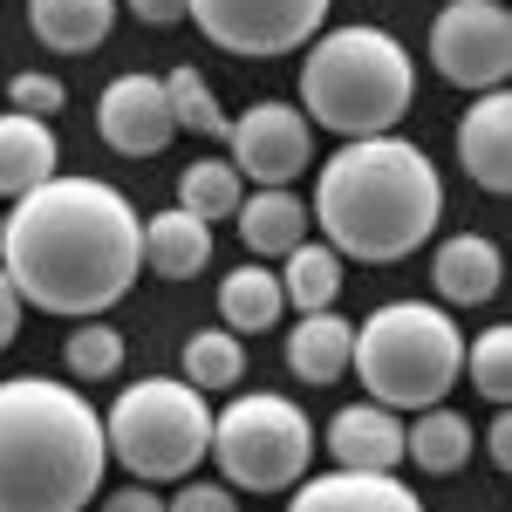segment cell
I'll return each instance as SVG.
<instances>
[{
    "mask_svg": "<svg viewBox=\"0 0 512 512\" xmlns=\"http://www.w3.org/2000/svg\"><path fill=\"white\" fill-rule=\"evenodd\" d=\"M69 103V89L62 76H48V69H21V76L7 82V110H28V117H55Z\"/></svg>",
    "mask_w": 512,
    "mask_h": 512,
    "instance_id": "obj_29",
    "label": "cell"
},
{
    "mask_svg": "<svg viewBox=\"0 0 512 512\" xmlns=\"http://www.w3.org/2000/svg\"><path fill=\"white\" fill-rule=\"evenodd\" d=\"M103 512H164V499L151 492V485H123V492L103 499Z\"/></svg>",
    "mask_w": 512,
    "mask_h": 512,
    "instance_id": "obj_33",
    "label": "cell"
},
{
    "mask_svg": "<svg viewBox=\"0 0 512 512\" xmlns=\"http://www.w3.org/2000/svg\"><path fill=\"white\" fill-rule=\"evenodd\" d=\"M103 472V410H89L76 383H0V512H82L89 492H103Z\"/></svg>",
    "mask_w": 512,
    "mask_h": 512,
    "instance_id": "obj_3",
    "label": "cell"
},
{
    "mask_svg": "<svg viewBox=\"0 0 512 512\" xmlns=\"http://www.w3.org/2000/svg\"><path fill=\"white\" fill-rule=\"evenodd\" d=\"M315 219L342 260L390 267L410 260L444 219V178L410 137H342V151L315 171Z\"/></svg>",
    "mask_w": 512,
    "mask_h": 512,
    "instance_id": "obj_2",
    "label": "cell"
},
{
    "mask_svg": "<svg viewBox=\"0 0 512 512\" xmlns=\"http://www.w3.org/2000/svg\"><path fill=\"white\" fill-rule=\"evenodd\" d=\"M431 280L451 308H485L499 294V280H506V260H499V246L485 233H451L431 253Z\"/></svg>",
    "mask_w": 512,
    "mask_h": 512,
    "instance_id": "obj_15",
    "label": "cell"
},
{
    "mask_svg": "<svg viewBox=\"0 0 512 512\" xmlns=\"http://www.w3.org/2000/svg\"><path fill=\"white\" fill-rule=\"evenodd\" d=\"M233 226H239L253 260H287L308 239V205L287 192V185H253V198H239Z\"/></svg>",
    "mask_w": 512,
    "mask_h": 512,
    "instance_id": "obj_17",
    "label": "cell"
},
{
    "mask_svg": "<svg viewBox=\"0 0 512 512\" xmlns=\"http://www.w3.org/2000/svg\"><path fill=\"white\" fill-rule=\"evenodd\" d=\"M287 315V294H280V274L267 260H246L239 274L219 280V321L233 335H260V328H280Z\"/></svg>",
    "mask_w": 512,
    "mask_h": 512,
    "instance_id": "obj_22",
    "label": "cell"
},
{
    "mask_svg": "<svg viewBox=\"0 0 512 512\" xmlns=\"http://www.w3.org/2000/svg\"><path fill=\"white\" fill-rule=\"evenodd\" d=\"M0 233H7V212H0Z\"/></svg>",
    "mask_w": 512,
    "mask_h": 512,
    "instance_id": "obj_35",
    "label": "cell"
},
{
    "mask_svg": "<svg viewBox=\"0 0 512 512\" xmlns=\"http://www.w3.org/2000/svg\"><path fill=\"white\" fill-rule=\"evenodd\" d=\"M28 28L55 55H89L117 28V0H28Z\"/></svg>",
    "mask_w": 512,
    "mask_h": 512,
    "instance_id": "obj_20",
    "label": "cell"
},
{
    "mask_svg": "<svg viewBox=\"0 0 512 512\" xmlns=\"http://www.w3.org/2000/svg\"><path fill=\"white\" fill-rule=\"evenodd\" d=\"M178 376H185L192 390H205V396L233 390L239 376H246V335H233V328H198L192 342H185Z\"/></svg>",
    "mask_w": 512,
    "mask_h": 512,
    "instance_id": "obj_24",
    "label": "cell"
},
{
    "mask_svg": "<svg viewBox=\"0 0 512 512\" xmlns=\"http://www.w3.org/2000/svg\"><path fill=\"white\" fill-rule=\"evenodd\" d=\"M478 437H485V458H492L499 472H512V417H506V410H499V417H492Z\"/></svg>",
    "mask_w": 512,
    "mask_h": 512,
    "instance_id": "obj_32",
    "label": "cell"
},
{
    "mask_svg": "<svg viewBox=\"0 0 512 512\" xmlns=\"http://www.w3.org/2000/svg\"><path fill=\"white\" fill-rule=\"evenodd\" d=\"M226 158H233L239 178L253 185H294L308 164H315V123L301 117L294 103H253L239 110L233 130H226Z\"/></svg>",
    "mask_w": 512,
    "mask_h": 512,
    "instance_id": "obj_10",
    "label": "cell"
},
{
    "mask_svg": "<svg viewBox=\"0 0 512 512\" xmlns=\"http://www.w3.org/2000/svg\"><path fill=\"white\" fill-rule=\"evenodd\" d=\"M55 164H62L55 123L28 110H0V198L35 192L41 178H55Z\"/></svg>",
    "mask_w": 512,
    "mask_h": 512,
    "instance_id": "obj_18",
    "label": "cell"
},
{
    "mask_svg": "<svg viewBox=\"0 0 512 512\" xmlns=\"http://www.w3.org/2000/svg\"><path fill=\"white\" fill-rule=\"evenodd\" d=\"M349 369L362 376L369 403L431 410L465 376V335L437 301H383L369 321H355Z\"/></svg>",
    "mask_w": 512,
    "mask_h": 512,
    "instance_id": "obj_5",
    "label": "cell"
},
{
    "mask_svg": "<svg viewBox=\"0 0 512 512\" xmlns=\"http://www.w3.org/2000/svg\"><path fill=\"white\" fill-rule=\"evenodd\" d=\"M465 369H472V390L485 403H512V328H485L478 342H465Z\"/></svg>",
    "mask_w": 512,
    "mask_h": 512,
    "instance_id": "obj_28",
    "label": "cell"
},
{
    "mask_svg": "<svg viewBox=\"0 0 512 512\" xmlns=\"http://www.w3.org/2000/svg\"><path fill=\"white\" fill-rule=\"evenodd\" d=\"M458 164L478 192L506 198L512 192V96L506 89H485L472 96V110L458 117Z\"/></svg>",
    "mask_w": 512,
    "mask_h": 512,
    "instance_id": "obj_13",
    "label": "cell"
},
{
    "mask_svg": "<svg viewBox=\"0 0 512 512\" xmlns=\"http://www.w3.org/2000/svg\"><path fill=\"white\" fill-rule=\"evenodd\" d=\"M123 335L117 328H103V321L89 315L82 321V328H69V342H62V362H69V376H76V383H110V376H117L123 369Z\"/></svg>",
    "mask_w": 512,
    "mask_h": 512,
    "instance_id": "obj_27",
    "label": "cell"
},
{
    "mask_svg": "<svg viewBox=\"0 0 512 512\" xmlns=\"http://www.w3.org/2000/svg\"><path fill=\"white\" fill-rule=\"evenodd\" d=\"M164 512H239L233 485H212V478H192L178 499H164Z\"/></svg>",
    "mask_w": 512,
    "mask_h": 512,
    "instance_id": "obj_30",
    "label": "cell"
},
{
    "mask_svg": "<svg viewBox=\"0 0 512 512\" xmlns=\"http://www.w3.org/2000/svg\"><path fill=\"white\" fill-rule=\"evenodd\" d=\"M185 21L226 55L267 62V55H294L321 35L328 0H185Z\"/></svg>",
    "mask_w": 512,
    "mask_h": 512,
    "instance_id": "obj_8",
    "label": "cell"
},
{
    "mask_svg": "<svg viewBox=\"0 0 512 512\" xmlns=\"http://www.w3.org/2000/svg\"><path fill=\"white\" fill-rule=\"evenodd\" d=\"M431 69L465 96L506 89L512 76V14L506 0H451L431 21Z\"/></svg>",
    "mask_w": 512,
    "mask_h": 512,
    "instance_id": "obj_9",
    "label": "cell"
},
{
    "mask_svg": "<svg viewBox=\"0 0 512 512\" xmlns=\"http://www.w3.org/2000/svg\"><path fill=\"white\" fill-rule=\"evenodd\" d=\"M96 137H103L117 158H158L164 144L178 137V123H171V96H164V76L130 69V76L110 82V89L96 96Z\"/></svg>",
    "mask_w": 512,
    "mask_h": 512,
    "instance_id": "obj_11",
    "label": "cell"
},
{
    "mask_svg": "<svg viewBox=\"0 0 512 512\" xmlns=\"http://www.w3.org/2000/svg\"><path fill=\"white\" fill-rule=\"evenodd\" d=\"M321 444L349 472H396L403 465V410H390V403H342L328 417Z\"/></svg>",
    "mask_w": 512,
    "mask_h": 512,
    "instance_id": "obj_14",
    "label": "cell"
},
{
    "mask_svg": "<svg viewBox=\"0 0 512 512\" xmlns=\"http://www.w3.org/2000/svg\"><path fill=\"white\" fill-rule=\"evenodd\" d=\"M144 267L158 280H198V267H212V226L185 205L151 212L144 219Z\"/></svg>",
    "mask_w": 512,
    "mask_h": 512,
    "instance_id": "obj_19",
    "label": "cell"
},
{
    "mask_svg": "<svg viewBox=\"0 0 512 512\" xmlns=\"http://www.w3.org/2000/svg\"><path fill=\"white\" fill-rule=\"evenodd\" d=\"M0 267L21 308L62 321L110 315L144 274V219L117 185L55 171L7 205Z\"/></svg>",
    "mask_w": 512,
    "mask_h": 512,
    "instance_id": "obj_1",
    "label": "cell"
},
{
    "mask_svg": "<svg viewBox=\"0 0 512 512\" xmlns=\"http://www.w3.org/2000/svg\"><path fill=\"white\" fill-rule=\"evenodd\" d=\"M349 342H355V321L335 315V308H315V315H301L287 328V376L294 383H342L349 376Z\"/></svg>",
    "mask_w": 512,
    "mask_h": 512,
    "instance_id": "obj_16",
    "label": "cell"
},
{
    "mask_svg": "<svg viewBox=\"0 0 512 512\" xmlns=\"http://www.w3.org/2000/svg\"><path fill=\"white\" fill-rule=\"evenodd\" d=\"M321 431L308 424V410L280 390H253L233 396L219 417H212V465L233 492H287L294 478H308L315 465Z\"/></svg>",
    "mask_w": 512,
    "mask_h": 512,
    "instance_id": "obj_7",
    "label": "cell"
},
{
    "mask_svg": "<svg viewBox=\"0 0 512 512\" xmlns=\"http://www.w3.org/2000/svg\"><path fill=\"white\" fill-rule=\"evenodd\" d=\"M287 512H424V499L396 472H308L287 485Z\"/></svg>",
    "mask_w": 512,
    "mask_h": 512,
    "instance_id": "obj_12",
    "label": "cell"
},
{
    "mask_svg": "<svg viewBox=\"0 0 512 512\" xmlns=\"http://www.w3.org/2000/svg\"><path fill=\"white\" fill-rule=\"evenodd\" d=\"M280 294L294 315H315V308H335L342 301V253L328 239H301L287 260H280Z\"/></svg>",
    "mask_w": 512,
    "mask_h": 512,
    "instance_id": "obj_23",
    "label": "cell"
},
{
    "mask_svg": "<svg viewBox=\"0 0 512 512\" xmlns=\"http://www.w3.org/2000/svg\"><path fill=\"white\" fill-rule=\"evenodd\" d=\"M164 96H171V123H178V130H192V137H212V144H226V130H233V117L219 110L212 82L198 76L192 62H178V69L164 76Z\"/></svg>",
    "mask_w": 512,
    "mask_h": 512,
    "instance_id": "obj_26",
    "label": "cell"
},
{
    "mask_svg": "<svg viewBox=\"0 0 512 512\" xmlns=\"http://www.w3.org/2000/svg\"><path fill=\"white\" fill-rule=\"evenodd\" d=\"M417 103V62L390 28H321L301 62V117L335 137H383Z\"/></svg>",
    "mask_w": 512,
    "mask_h": 512,
    "instance_id": "obj_4",
    "label": "cell"
},
{
    "mask_svg": "<svg viewBox=\"0 0 512 512\" xmlns=\"http://www.w3.org/2000/svg\"><path fill=\"white\" fill-rule=\"evenodd\" d=\"M239 198H246V178L233 171V158H198V164L178 171V205L198 212L205 226H212V219H233Z\"/></svg>",
    "mask_w": 512,
    "mask_h": 512,
    "instance_id": "obj_25",
    "label": "cell"
},
{
    "mask_svg": "<svg viewBox=\"0 0 512 512\" xmlns=\"http://www.w3.org/2000/svg\"><path fill=\"white\" fill-rule=\"evenodd\" d=\"M472 417H458L451 403H431L417 410V424H403V458H417V472L431 478H451L472 465Z\"/></svg>",
    "mask_w": 512,
    "mask_h": 512,
    "instance_id": "obj_21",
    "label": "cell"
},
{
    "mask_svg": "<svg viewBox=\"0 0 512 512\" xmlns=\"http://www.w3.org/2000/svg\"><path fill=\"white\" fill-rule=\"evenodd\" d=\"M103 444L137 485H178L198 472V458L212 451V410L205 390L185 376H144L123 383L117 403L103 410Z\"/></svg>",
    "mask_w": 512,
    "mask_h": 512,
    "instance_id": "obj_6",
    "label": "cell"
},
{
    "mask_svg": "<svg viewBox=\"0 0 512 512\" xmlns=\"http://www.w3.org/2000/svg\"><path fill=\"white\" fill-rule=\"evenodd\" d=\"M21 335V294H14V280H7V267H0V349Z\"/></svg>",
    "mask_w": 512,
    "mask_h": 512,
    "instance_id": "obj_34",
    "label": "cell"
},
{
    "mask_svg": "<svg viewBox=\"0 0 512 512\" xmlns=\"http://www.w3.org/2000/svg\"><path fill=\"white\" fill-rule=\"evenodd\" d=\"M123 7H130L144 28H178V21H185V0H123Z\"/></svg>",
    "mask_w": 512,
    "mask_h": 512,
    "instance_id": "obj_31",
    "label": "cell"
}]
</instances>
